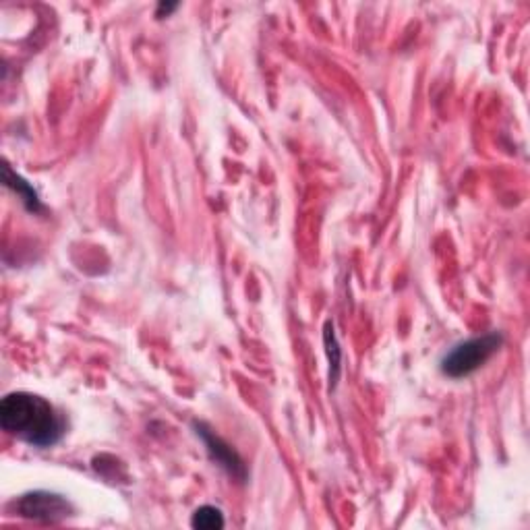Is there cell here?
<instances>
[{
    "instance_id": "obj_1",
    "label": "cell",
    "mask_w": 530,
    "mask_h": 530,
    "mask_svg": "<svg viewBox=\"0 0 530 530\" xmlns=\"http://www.w3.org/2000/svg\"><path fill=\"white\" fill-rule=\"evenodd\" d=\"M3 429L34 448H50L67 433V421L46 398L15 392L0 404Z\"/></svg>"
},
{
    "instance_id": "obj_2",
    "label": "cell",
    "mask_w": 530,
    "mask_h": 530,
    "mask_svg": "<svg viewBox=\"0 0 530 530\" xmlns=\"http://www.w3.org/2000/svg\"><path fill=\"white\" fill-rule=\"evenodd\" d=\"M504 338L502 334H485L473 340H466L458 346H454L448 355L441 361V373L452 377V379H462L473 375L479 371L495 352L502 348Z\"/></svg>"
},
{
    "instance_id": "obj_7",
    "label": "cell",
    "mask_w": 530,
    "mask_h": 530,
    "mask_svg": "<svg viewBox=\"0 0 530 530\" xmlns=\"http://www.w3.org/2000/svg\"><path fill=\"white\" fill-rule=\"evenodd\" d=\"M174 9H176V5H166V3H162V5L158 7V13H156V15H158V17H164V13L168 15V13H172Z\"/></svg>"
},
{
    "instance_id": "obj_6",
    "label": "cell",
    "mask_w": 530,
    "mask_h": 530,
    "mask_svg": "<svg viewBox=\"0 0 530 530\" xmlns=\"http://www.w3.org/2000/svg\"><path fill=\"white\" fill-rule=\"evenodd\" d=\"M191 526L199 528V530L224 528V514L214 506H201L199 510H195V514L191 518Z\"/></svg>"
},
{
    "instance_id": "obj_4",
    "label": "cell",
    "mask_w": 530,
    "mask_h": 530,
    "mask_svg": "<svg viewBox=\"0 0 530 530\" xmlns=\"http://www.w3.org/2000/svg\"><path fill=\"white\" fill-rule=\"evenodd\" d=\"M195 431L203 439V444H205V448H208V454L212 456V460L222 470H226V475L245 483L247 481V466H245L243 458L234 452L222 437H218L212 429H208L203 423H195Z\"/></svg>"
},
{
    "instance_id": "obj_5",
    "label": "cell",
    "mask_w": 530,
    "mask_h": 530,
    "mask_svg": "<svg viewBox=\"0 0 530 530\" xmlns=\"http://www.w3.org/2000/svg\"><path fill=\"white\" fill-rule=\"evenodd\" d=\"M5 183H7L9 187H13V189L21 195V199H23V203H25V208H27L29 212H40V199H38L36 191H34L32 187H29V185L21 179V176L13 174L9 166H5Z\"/></svg>"
},
{
    "instance_id": "obj_3",
    "label": "cell",
    "mask_w": 530,
    "mask_h": 530,
    "mask_svg": "<svg viewBox=\"0 0 530 530\" xmlns=\"http://www.w3.org/2000/svg\"><path fill=\"white\" fill-rule=\"evenodd\" d=\"M17 512L27 520H42V522H58L71 514V504L63 495L36 491L27 493L17 502Z\"/></svg>"
}]
</instances>
